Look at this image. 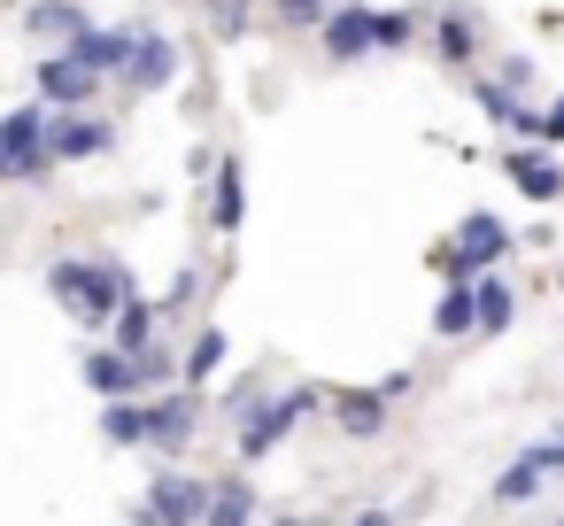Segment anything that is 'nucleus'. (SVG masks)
<instances>
[{
  "label": "nucleus",
  "instance_id": "c85d7f7f",
  "mask_svg": "<svg viewBox=\"0 0 564 526\" xmlns=\"http://www.w3.org/2000/svg\"><path fill=\"white\" fill-rule=\"evenodd\" d=\"M556 526H564V518H556Z\"/></svg>",
  "mask_w": 564,
  "mask_h": 526
},
{
  "label": "nucleus",
  "instance_id": "39448f33",
  "mask_svg": "<svg viewBox=\"0 0 564 526\" xmlns=\"http://www.w3.org/2000/svg\"><path fill=\"white\" fill-rule=\"evenodd\" d=\"M310 410V387H294V395H271V402H256V410H240V457H263L294 418Z\"/></svg>",
  "mask_w": 564,
  "mask_h": 526
},
{
  "label": "nucleus",
  "instance_id": "f3484780",
  "mask_svg": "<svg viewBox=\"0 0 564 526\" xmlns=\"http://www.w3.org/2000/svg\"><path fill=\"white\" fill-rule=\"evenodd\" d=\"M148 325H155V310H148V302H124V318H117V348H124V356H148Z\"/></svg>",
  "mask_w": 564,
  "mask_h": 526
},
{
  "label": "nucleus",
  "instance_id": "f8f14e48",
  "mask_svg": "<svg viewBox=\"0 0 564 526\" xmlns=\"http://www.w3.org/2000/svg\"><path fill=\"white\" fill-rule=\"evenodd\" d=\"M148 441H155V449H186V441H194V402H186V395L148 402Z\"/></svg>",
  "mask_w": 564,
  "mask_h": 526
},
{
  "label": "nucleus",
  "instance_id": "dca6fc26",
  "mask_svg": "<svg viewBox=\"0 0 564 526\" xmlns=\"http://www.w3.org/2000/svg\"><path fill=\"white\" fill-rule=\"evenodd\" d=\"M471 294H479V325H487V333H502V325H510V310H518V302H510V287H502V279H479Z\"/></svg>",
  "mask_w": 564,
  "mask_h": 526
},
{
  "label": "nucleus",
  "instance_id": "b1692460",
  "mask_svg": "<svg viewBox=\"0 0 564 526\" xmlns=\"http://www.w3.org/2000/svg\"><path fill=\"white\" fill-rule=\"evenodd\" d=\"M533 457H541L549 472H564V433H556V441H533Z\"/></svg>",
  "mask_w": 564,
  "mask_h": 526
},
{
  "label": "nucleus",
  "instance_id": "aec40b11",
  "mask_svg": "<svg viewBox=\"0 0 564 526\" xmlns=\"http://www.w3.org/2000/svg\"><path fill=\"white\" fill-rule=\"evenodd\" d=\"M217 364H225V333H202V341H194V356H186V379H209Z\"/></svg>",
  "mask_w": 564,
  "mask_h": 526
},
{
  "label": "nucleus",
  "instance_id": "412c9836",
  "mask_svg": "<svg viewBox=\"0 0 564 526\" xmlns=\"http://www.w3.org/2000/svg\"><path fill=\"white\" fill-rule=\"evenodd\" d=\"M340 426L348 433H379V395H348L340 402Z\"/></svg>",
  "mask_w": 564,
  "mask_h": 526
},
{
  "label": "nucleus",
  "instance_id": "20e7f679",
  "mask_svg": "<svg viewBox=\"0 0 564 526\" xmlns=\"http://www.w3.org/2000/svg\"><path fill=\"white\" fill-rule=\"evenodd\" d=\"M495 256H510V225H502V217H464V225H456V240L441 248V264H448V271H487Z\"/></svg>",
  "mask_w": 564,
  "mask_h": 526
},
{
  "label": "nucleus",
  "instance_id": "0eeeda50",
  "mask_svg": "<svg viewBox=\"0 0 564 526\" xmlns=\"http://www.w3.org/2000/svg\"><path fill=\"white\" fill-rule=\"evenodd\" d=\"M171 71H178V47H171L163 32H132V63H124V86L155 94V86H171Z\"/></svg>",
  "mask_w": 564,
  "mask_h": 526
},
{
  "label": "nucleus",
  "instance_id": "9d476101",
  "mask_svg": "<svg viewBox=\"0 0 564 526\" xmlns=\"http://www.w3.org/2000/svg\"><path fill=\"white\" fill-rule=\"evenodd\" d=\"M47 148H55V163L101 155V148H109V125H101V117H55V125H47Z\"/></svg>",
  "mask_w": 564,
  "mask_h": 526
},
{
  "label": "nucleus",
  "instance_id": "bb28decb",
  "mask_svg": "<svg viewBox=\"0 0 564 526\" xmlns=\"http://www.w3.org/2000/svg\"><path fill=\"white\" fill-rule=\"evenodd\" d=\"M556 287H564V264H556Z\"/></svg>",
  "mask_w": 564,
  "mask_h": 526
},
{
  "label": "nucleus",
  "instance_id": "393cba45",
  "mask_svg": "<svg viewBox=\"0 0 564 526\" xmlns=\"http://www.w3.org/2000/svg\"><path fill=\"white\" fill-rule=\"evenodd\" d=\"M356 526H387V511H364V518H356Z\"/></svg>",
  "mask_w": 564,
  "mask_h": 526
},
{
  "label": "nucleus",
  "instance_id": "f257e3e1",
  "mask_svg": "<svg viewBox=\"0 0 564 526\" xmlns=\"http://www.w3.org/2000/svg\"><path fill=\"white\" fill-rule=\"evenodd\" d=\"M55 294H63L70 318H86V325L124 318V310H117V302H124V279H117L109 264H55Z\"/></svg>",
  "mask_w": 564,
  "mask_h": 526
},
{
  "label": "nucleus",
  "instance_id": "423d86ee",
  "mask_svg": "<svg viewBox=\"0 0 564 526\" xmlns=\"http://www.w3.org/2000/svg\"><path fill=\"white\" fill-rule=\"evenodd\" d=\"M86 379H94L109 402H124L140 379H163V356H124V348H101V356L86 364Z\"/></svg>",
  "mask_w": 564,
  "mask_h": 526
},
{
  "label": "nucleus",
  "instance_id": "7ed1b4c3",
  "mask_svg": "<svg viewBox=\"0 0 564 526\" xmlns=\"http://www.w3.org/2000/svg\"><path fill=\"white\" fill-rule=\"evenodd\" d=\"M209 511H217V487H202L186 472H155V487H148V518L155 526H209Z\"/></svg>",
  "mask_w": 564,
  "mask_h": 526
},
{
  "label": "nucleus",
  "instance_id": "ddd939ff",
  "mask_svg": "<svg viewBox=\"0 0 564 526\" xmlns=\"http://www.w3.org/2000/svg\"><path fill=\"white\" fill-rule=\"evenodd\" d=\"M541 472H549V464H541V457L525 449V457H518V464H510V472L495 480V503H533V487H541Z\"/></svg>",
  "mask_w": 564,
  "mask_h": 526
},
{
  "label": "nucleus",
  "instance_id": "cd10ccee",
  "mask_svg": "<svg viewBox=\"0 0 564 526\" xmlns=\"http://www.w3.org/2000/svg\"><path fill=\"white\" fill-rule=\"evenodd\" d=\"M140 526H155V518H140Z\"/></svg>",
  "mask_w": 564,
  "mask_h": 526
},
{
  "label": "nucleus",
  "instance_id": "4468645a",
  "mask_svg": "<svg viewBox=\"0 0 564 526\" xmlns=\"http://www.w3.org/2000/svg\"><path fill=\"white\" fill-rule=\"evenodd\" d=\"M433 325H441V333H471V325H479V294H471V287H448L441 310H433Z\"/></svg>",
  "mask_w": 564,
  "mask_h": 526
},
{
  "label": "nucleus",
  "instance_id": "5701e85b",
  "mask_svg": "<svg viewBox=\"0 0 564 526\" xmlns=\"http://www.w3.org/2000/svg\"><path fill=\"white\" fill-rule=\"evenodd\" d=\"M279 9H286L294 24H317V17H325V0H279Z\"/></svg>",
  "mask_w": 564,
  "mask_h": 526
},
{
  "label": "nucleus",
  "instance_id": "1a4fd4ad",
  "mask_svg": "<svg viewBox=\"0 0 564 526\" xmlns=\"http://www.w3.org/2000/svg\"><path fill=\"white\" fill-rule=\"evenodd\" d=\"M364 47H379V17H371V9H340V17H325V55H333V63H356Z\"/></svg>",
  "mask_w": 564,
  "mask_h": 526
},
{
  "label": "nucleus",
  "instance_id": "a211bd4d",
  "mask_svg": "<svg viewBox=\"0 0 564 526\" xmlns=\"http://www.w3.org/2000/svg\"><path fill=\"white\" fill-rule=\"evenodd\" d=\"M256 518V495L248 487H217V511H209V526H248Z\"/></svg>",
  "mask_w": 564,
  "mask_h": 526
},
{
  "label": "nucleus",
  "instance_id": "6ab92c4d",
  "mask_svg": "<svg viewBox=\"0 0 564 526\" xmlns=\"http://www.w3.org/2000/svg\"><path fill=\"white\" fill-rule=\"evenodd\" d=\"M217 225L225 233L240 225V163H225V179H217Z\"/></svg>",
  "mask_w": 564,
  "mask_h": 526
},
{
  "label": "nucleus",
  "instance_id": "f03ea898",
  "mask_svg": "<svg viewBox=\"0 0 564 526\" xmlns=\"http://www.w3.org/2000/svg\"><path fill=\"white\" fill-rule=\"evenodd\" d=\"M47 163H55V148H47V117H40V109H9V125H0V179L32 186Z\"/></svg>",
  "mask_w": 564,
  "mask_h": 526
},
{
  "label": "nucleus",
  "instance_id": "6e6552de",
  "mask_svg": "<svg viewBox=\"0 0 564 526\" xmlns=\"http://www.w3.org/2000/svg\"><path fill=\"white\" fill-rule=\"evenodd\" d=\"M94 86H101V71H86V63H78L70 47L40 63V94H47V101H63V109H78V101H86Z\"/></svg>",
  "mask_w": 564,
  "mask_h": 526
},
{
  "label": "nucleus",
  "instance_id": "4be33fe9",
  "mask_svg": "<svg viewBox=\"0 0 564 526\" xmlns=\"http://www.w3.org/2000/svg\"><path fill=\"white\" fill-rule=\"evenodd\" d=\"M541 140H549V148H556V140H564V94H556V101H549V109H541Z\"/></svg>",
  "mask_w": 564,
  "mask_h": 526
},
{
  "label": "nucleus",
  "instance_id": "a878e982",
  "mask_svg": "<svg viewBox=\"0 0 564 526\" xmlns=\"http://www.w3.org/2000/svg\"><path fill=\"white\" fill-rule=\"evenodd\" d=\"M279 526H317V518H279Z\"/></svg>",
  "mask_w": 564,
  "mask_h": 526
},
{
  "label": "nucleus",
  "instance_id": "9b49d317",
  "mask_svg": "<svg viewBox=\"0 0 564 526\" xmlns=\"http://www.w3.org/2000/svg\"><path fill=\"white\" fill-rule=\"evenodd\" d=\"M502 171L518 179V194H525V202H556V194H564V171H556L549 155H533V148H518Z\"/></svg>",
  "mask_w": 564,
  "mask_h": 526
},
{
  "label": "nucleus",
  "instance_id": "2eb2a0df",
  "mask_svg": "<svg viewBox=\"0 0 564 526\" xmlns=\"http://www.w3.org/2000/svg\"><path fill=\"white\" fill-rule=\"evenodd\" d=\"M101 433H109L117 449H132V441H148V410H140V402H109V418H101Z\"/></svg>",
  "mask_w": 564,
  "mask_h": 526
}]
</instances>
